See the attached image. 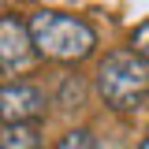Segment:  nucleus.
Returning <instances> with one entry per match:
<instances>
[{"label": "nucleus", "mask_w": 149, "mask_h": 149, "mask_svg": "<svg viewBox=\"0 0 149 149\" xmlns=\"http://www.w3.org/2000/svg\"><path fill=\"white\" fill-rule=\"evenodd\" d=\"M26 34L34 52L52 63H82L97 49V30L86 19L67 11H34L26 22Z\"/></svg>", "instance_id": "1"}, {"label": "nucleus", "mask_w": 149, "mask_h": 149, "mask_svg": "<svg viewBox=\"0 0 149 149\" xmlns=\"http://www.w3.org/2000/svg\"><path fill=\"white\" fill-rule=\"evenodd\" d=\"M97 93L112 112H138L149 101V63L130 49L108 52L97 67Z\"/></svg>", "instance_id": "2"}, {"label": "nucleus", "mask_w": 149, "mask_h": 149, "mask_svg": "<svg viewBox=\"0 0 149 149\" xmlns=\"http://www.w3.org/2000/svg\"><path fill=\"white\" fill-rule=\"evenodd\" d=\"M49 108V97L37 82L15 78V82H4L0 86V119L4 127H26V123H41Z\"/></svg>", "instance_id": "3"}, {"label": "nucleus", "mask_w": 149, "mask_h": 149, "mask_svg": "<svg viewBox=\"0 0 149 149\" xmlns=\"http://www.w3.org/2000/svg\"><path fill=\"white\" fill-rule=\"evenodd\" d=\"M34 45H30V34H26V22L15 15H0V78L11 82V74L30 71L34 63Z\"/></svg>", "instance_id": "4"}, {"label": "nucleus", "mask_w": 149, "mask_h": 149, "mask_svg": "<svg viewBox=\"0 0 149 149\" xmlns=\"http://www.w3.org/2000/svg\"><path fill=\"white\" fill-rule=\"evenodd\" d=\"M0 149H41V130L26 127H0Z\"/></svg>", "instance_id": "5"}, {"label": "nucleus", "mask_w": 149, "mask_h": 149, "mask_svg": "<svg viewBox=\"0 0 149 149\" xmlns=\"http://www.w3.org/2000/svg\"><path fill=\"white\" fill-rule=\"evenodd\" d=\"M56 149H101V142H97V134L86 127H78V130H67L60 142H56Z\"/></svg>", "instance_id": "6"}, {"label": "nucleus", "mask_w": 149, "mask_h": 149, "mask_svg": "<svg viewBox=\"0 0 149 149\" xmlns=\"http://www.w3.org/2000/svg\"><path fill=\"white\" fill-rule=\"evenodd\" d=\"M130 52L138 56V60H146V63H149V22H142V26L130 34Z\"/></svg>", "instance_id": "7"}, {"label": "nucleus", "mask_w": 149, "mask_h": 149, "mask_svg": "<svg viewBox=\"0 0 149 149\" xmlns=\"http://www.w3.org/2000/svg\"><path fill=\"white\" fill-rule=\"evenodd\" d=\"M71 97H74V108H82V101H86V86L78 82V78H67L63 82V93H60V101H63V108H71Z\"/></svg>", "instance_id": "8"}, {"label": "nucleus", "mask_w": 149, "mask_h": 149, "mask_svg": "<svg viewBox=\"0 0 149 149\" xmlns=\"http://www.w3.org/2000/svg\"><path fill=\"white\" fill-rule=\"evenodd\" d=\"M142 149H149V138H146V142H142Z\"/></svg>", "instance_id": "9"}, {"label": "nucleus", "mask_w": 149, "mask_h": 149, "mask_svg": "<svg viewBox=\"0 0 149 149\" xmlns=\"http://www.w3.org/2000/svg\"><path fill=\"white\" fill-rule=\"evenodd\" d=\"M101 149H104V146H101ZM112 149H123V146H112Z\"/></svg>", "instance_id": "10"}]
</instances>
